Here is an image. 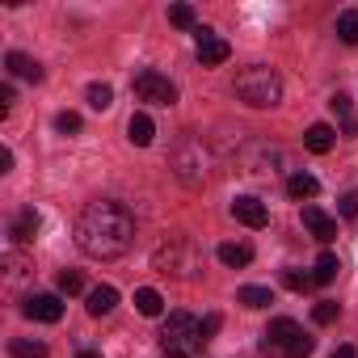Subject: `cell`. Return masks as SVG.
I'll use <instances>...</instances> for the list:
<instances>
[{
	"instance_id": "26",
	"label": "cell",
	"mask_w": 358,
	"mask_h": 358,
	"mask_svg": "<svg viewBox=\"0 0 358 358\" xmlns=\"http://www.w3.org/2000/svg\"><path fill=\"white\" fill-rule=\"evenodd\" d=\"M85 97H89V106H93V110H110V106H114V89H110V85H101V80H97V85H89V93H85Z\"/></svg>"
},
{
	"instance_id": "10",
	"label": "cell",
	"mask_w": 358,
	"mask_h": 358,
	"mask_svg": "<svg viewBox=\"0 0 358 358\" xmlns=\"http://www.w3.org/2000/svg\"><path fill=\"white\" fill-rule=\"evenodd\" d=\"M228 55H232V47H228L220 34H211V30H199V64H203V68H220Z\"/></svg>"
},
{
	"instance_id": "28",
	"label": "cell",
	"mask_w": 358,
	"mask_h": 358,
	"mask_svg": "<svg viewBox=\"0 0 358 358\" xmlns=\"http://www.w3.org/2000/svg\"><path fill=\"white\" fill-rule=\"evenodd\" d=\"M169 22H173L177 30H190V26H194V9H190V5H173V9H169Z\"/></svg>"
},
{
	"instance_id": "25",
	"label": "cell",
	"mask_w": 358,
	"mask_h": 358,
	"mask_svg": "<svg viewBox=\"0 0 358 358\" xmlns=\"http://www.w3.org/2000/svg\"><path fill=\"white\" fill-rule=\"evenodd\" d=\"M337 38H341V43H350V47H358V9L337 13Z\"/></svg>"
},
{
	"instance_id": "6",
	"label": "cell",
	"mask_w": 358,
	"mask_h": 358,
	"mask_svg": "<svg viewBox=\"0 0 358 358\" xmlns=\"http://www.w3.org/2000/svg\"><path fill=\"white\" fill-rule=\"evenodd\" d=\"M131 89H135V97H139V101H148V106H173V101H177L173 80H169V76H160V72H152V68H143V72L131 80Z\"/></svg>"
},
{
	"instance_id": "32",
	"label": "cell",
	"mask_w": 358,
	"mask_h": 358,
	"mask_svg": "<svg viewBox=\"0 0 358 358\" xmlns=\"http://www.w3.org/2000/svg\"><path fill=\"white\" fill-rule=\"evenodd\" d=\"M312 350H316V341H312L308 333H299V337H295V341L287 345V358H308Z\"/></svg>"
},
{
	"instance_id": "20",
	"label": "cell",
	"mask_w": 358,
	"mask_h": 358,
	"mask_svg": "<svg viewBox=\"0 0 358 358\" xmlns=\"http://www.w3.org/2000/svg\"><path fill=\"white\" fill-rule=\"evenodd\" d=\"M152 135H156V122H152L148 114H131V122H127V139H131L135 148H148Z\"/></svg>"
},
{
	"instance_id": "5",
	"label": "cell",
	"mask_w": 358,
	"mask_h": 358,
	"mask_svg": "<svg viewBox=\"0 0 358 358\" xmlns=\"http://www.w3.org/2000/svg\"><path fill=\"white\" fill-rule=\"evenodd\" d=\"M152 270L173 274V278H199L203 270V253L190 236H169L156 253H152Z\"/></svg>"
},
{
	"instance_id": "36",
	"label": "cell",
	"mask_w": 358,
	"mask_h": 358,
	"mask_svg": "<svg viewBox=\"0 0 358 358\" xmlns=\"http://www.w3.org/2000/svg\"><path fill=\"white\" fill-rule=\"evenodd\" d=\"M329 358H358V354H354V345H350V341H341V345H337Z\"/></svg>"
},
{
	"instance_id": "23",
	"label": "cell",
	"mask_w": 358,
	"mask_h": 358,
	"mask_svg": "<svg viewBox=\"0 0 358 358\" xmlns=\"http://www.w3.org/2000/svg\"><path fill=\"white\" fill-rule=\"evenodd\" d=\"M135 308H139V316H160V312H164V299H160V291L139 287V291H135Z\"/></svg>"
},
{
	"instance_id": "18",
	"label": "cell",
	"mask_w": 358,
	"mask_h": 358,
	"mask_svg": "<svg viewBox=\"0 0 358 358\" xmlns=\"http://www.w3.org/2000/svg\"><path fill=\"white\" fill-rule=\"evenodd\" d=\"M287 194H291L295 203H308V199L320 194V182H316L312 173H291V177H287Z\"/></svg>"
},
{
	"instance_id": "15",
	"label": "cell",
	"mask_w": 358,
	"mask_h": 358,
	"mask_svg": "<svg viewBox=\"0 0 358 358\" xmlns=\"http://www.w3.org/2000/svg\"><path fill=\"white\" fill-rule=\"evenodd\" d=\"M303 143H308V152L324 156V152H333V143H337V131H333L329 122H312V127L303 131Z\"/></svg>"
},
{
	"instance_id": "34",
	"label": "cell",
	"mask_w": 358,
	"mask_h": 358,
	"mask_svg": "<svg viewBox=\"0 0 358 358\" xmlns=\"http://www.w3.org/2000/svg\"><path fill=\"white\" fill-rule=\"evenodd\" d=\"M220 324H224V316H220V312H211V316L203 320V341H211V333H220Z\"/></svg>"
},
{
	"instance_id": "12",
	"label": "cell",
	"mask_w": 358,
	"mask_h": 358,
	"mask_svg": "<svg viewBox=\"0 0 358 358\" xmlns=\"http://www.w3.org/2000/svg\"><path fill=\"white\" fill-rule=\"evenodd\" d=\"M303 228H308L320 245H329V241L337 236V220H333V215H324L316 203H303Z\"/></svg>"
},
{
	"instance_id": "11",
	"label": "cell",
	"mask_w": 358,
	"mask_h": 358,
	"mask_svg": "<svg viewBox=\"0 0 358 358\" xmlns=\"http://www.w3.org/2000/svg\"><path fill=\"white\" fill-rule=\"evenodd\" d=\"M232 215H236V224H245V228H266V224H270L266 203H262V199H253V194L236 199V203H232Z\"/></svg>"
},
{
	"instance_id": "33",
	"label": "cell",
	"mask_w": 358,
	"mask_h": 358,
	"mask_svg": "<svg viewBox=\"0 0 358 358\" xmlns=\"http://www.w3.org/2000/svg\"><path fill=\"white\" fill-rule=\"evenodd\" d=\"M55 131H64V135H76V131H80V114H72V110H64V114L55 118Z\"/></svg>"
},
{
	"instance_id": "35",
	"label": "cell",
	"mask_w": 358,
	"mask_h": 358,
	"mask_svg": "<svg viewBox=\"0 0 358 358\" xmlns=\"http://www.w3.org/2000/svg\"><path fill=\"white\" fill-rule=\"evenodd\" d=\"M9 106H13V85L0 89V114H9Z\"/></svg>"
},
{
	"instance_id": "24",
	"label": "cell",
	"mask_w": 358,
	"mask_h": 358,
	"mask_svg": "<svg viewBox=\"0 0 358 358\" xmlns=\"http://www.w3.org/2000/svg\"><path fill=\"white\" fill-rule=\"evenodd\" d=\"M13 358H47V341H30V337H13L9 341Z\"/></svg>"
},
{
	"instance_id": "38",
	"label": "cell",
	"mask_w": 358,
	"mask_h": 358,
	"mask_svg": "<svg viewBox=\"0 0 358 358\" xmlns=\"http://www.w3.org/2000/svg\"><path fill=\"white\" fill-rule=\"evenodd\" d=\"M76 358H101V354H97V350H80Z\"/></svg>"
},
{
	"instance_id": "29",
	"label": "cell",
	"mask_w": 358,
	"mask_h": 358,
	"mask_svg": "<svg viewBox=\"0 0 358 358\" xmlns=\"http://www.w3.org/2000/svg\"><path fill=\"white\" fill-rule=\"evenodd\" d=\"M282 282H287V291H308V287H316L312 274H303V270H282Z\"/></svg>"
},
{
	"instance_id": "16",
	"label": "cell",
	"mask_w": 358,
	"mask_h": 358,
	"mask_svg": "<svg viewBox=\"0 0 358 358\" xmlns=\"http://www.w3.org/2000/svg\"><path fill=\"white\" fill-rule=\"evenodd\" d=\"M5 68H9V76H22V80H30V85L43 80V68H38L30 55H22V51H9V55H5Z\"/></svg>"
},
{
	"instance_id": "1",
	"label": "cell",
	"mask_w": 358,
	"mask_h": 358,
	"mask_svg": "<svg viewBox=\"0 0 358 358\" xmlns=\"http://www.w3.org/2000/svg\"><path fill=\"white\" fill-rule=\"evenodd\" d=\"M76 245H80L85 257H97V262L122 257L135 245V215H131V207H122L114 199L89 203L80 211V220H76Z\"/></svg>"
},
{
	"instance_id": "21",
	"label": "cell",
	"mask_w": 358,
	"mask_h": 358,
	"mask_svg": "<svg viewBox=\"0 0 358 358\" xmlns=\"http://www.w3.org/2000/svg\"><path fill=\"white\" fill-rule=\"evenodd\" d=\"M337 270H341V262H337L333 253H320V257H316V266H312V282H316V287H324V282H333V278H337Z\"/></svg>"
},
{
	"instance_id": "19",
	"label": "cell",
	"mask_w": 358,
	"mask_h": 358,
	"mask_svg": "<svg viewBox=\"0 0 358 358\" xmlns=\"http://www.w3.org/2000/svg\"><path fill=\"white\" fill-rule=\"evenodd\" d=\"M333 118H337V127H341V135H358V118H354V101L345 97V93H337L333 101Z\"/></svg>"
},
{
	"instance_id": "27",
	"label": "cell",
	"mask_w": 358,
	"mask_h": 358,
	"mask_svg": "<svg viewBox=\"0 0 358 358\" xmlns=\"http://www.w3.org/2000/svg\"><path fill=\"white\" fill-rule=\"evenodd\" d=\"M337 316H341V308H337L333 299H320V303L312 308V320H316V324H337Z\"/></svg>"
},
{
	"instance_id": "13",
	"label": "cell",
	"mask_w": 358,
	"mask_h": 358,
	"mask_svg": "<svg viewBox=\"0 0 358 358\" xmlns=\"http://www.w3.org/2000/svg\"><path fill=\"white\" fill-rule=\"evenodd\" d=\"M215 257H220L228 270H245V266L253 262V245H245V241H224V245L215 249Z\"/></svg>"
},
{
	"instance_id": "8",
	"label": "cell",
	"mask_w": 358,
	"mask_h": 358,
	"mask_svg": "<svg viewBox=\"0 0 358 358\" xmlns=\"http://www.w3.org/2000/svg\"><path fill=\"white\" fill-rule=\"evenodd\" d=\"M299 333H303V329H299L291 316H278V320H270V329L262 333V350H266V354H287V345H291Z\"/></svg>"
},
{
	"instance_id": "17",
	"label": "cell",
	"mask_w": 358,
	"mask_h": 358,
	"mask_svg": "<svg viewBox=\"0 0 358 358\" xmlns=\"http://www.w3.org/2000/svg\"><path fill=\"white\" fill-rule=\"evenodd\" d=\"M34 232H38V211H34V207L17 211V220L9 224V241H13V245H26V241H34Z\"/></svg>"
},
{
	"instance_id": "14",
	"label": "cell",
	"mask_w": 358,
	"mask_h": 358,
	"mask_svg": "<svg viewBox=\"0 0 358 358\" xmlns=\"http://www.w3.org/2000/svg\"><path fill=\"white\" fill-rule=\"evenodd\" d=\"M85 308H89V316H110V312L118 308V291H114L110 282H101V287H93V291L85 295Z\"/></svg>"
},
{
	"instance_id": "37",
	"label": "cell",
	"mask_w": 358,
	"mask_h": 358,
	"mask_svg": "<svg viewBox=\"0 0 358 358\" xmlns=\"http://www.w3.org/2000/svg\"><path fill=\"white\" fill-rule=\"evenodd\" d=\"M9 169H13V152L5 148V152H0V173H9Z\"/></svg>"
},
{
	"instance_id": "31",
	"label": "cell",
	"mask_w": 358,
	"mask_h": 358,
	"mask_svg": "<svg viewBox=\"0 0 358 358\" xmlns=\"http://www.w3.org/2000/svg\"><path fill=\"white\" fill-rule=\"evenodd\" d=\"M59 291H64V295H80V291H85V278H80L76 270H64V274H59Z\"/></svg>"
},
{
	"instance_id": "30",
	"label": "cell",
	"mask_w": 358,
	"mask_h": 358,
	"mask_svg": "<svg viewBox=\"0 0 358 358\" xmlns=\"http://www.w3.org/2000/svg\"><path fill=\"white\" fill-rule=\"evenodd\" d=\"M337 215H341V220H358V190H345V194L337 199Z\"/></svg>"
},
{
	"instance_id": "22",
	"label": "cell",
	"mask_w": 358,
	"mask_h": 358,
	"mask_svg": "<svg viewBox=\"0 0 358 358\" xmlns=\"http://www.w3.org/2000/svg\"><path fill=\"white\" fill-rule=\"evenodd\" d=\"M236 299H241L245 308H253V312H257V308H270V303H274V291H270V287H241V291H236Z\"/></svg>"
},
{
	"instance_id": "9",
	"label": "cell",
	"mask_w": 358,
	"mask_h": 358,
	"mask_svg": "<svg viewBox=\"0 0 358 358\" xmlns=\"http://www.w3.org/2000/svg\"><path fill=\"white\" fill-rule=\"evenodd\" d=\"M22 312H26L30 320H43V324H55V320L64 316V303H59V295H26V303H22Z\"/></svg>"
},
{
	"instance_id": "4",
	"label": "cell",
	"mask_w": 358,
	"mask_h": 358,
	"mask_svg": "<svg viewBox=\"0 0 358 358\" xmlns=\"http://www.w3.org/2000/svg\"><path fill=\"white\" fill-rule=\"evenodd\" d=\"M203 324L190 316V312H169L164 329H160V350L164 358H194L203 350Z\"/></svg>"
},
{
	"instance_id": "7",
	"label": "cell",
	"mask_w": 358,
	"mask_h": 358,
	"mask_svg": "<svg viewBox=\"0 0 358 358\" xmlns=\"http://www.w3.org/2000/svg\"><path fill=\"white\" fill-rule=\"evenodd\" d=\"M0 278H5V295H17L22 282L34 278V262H30L22 249H9L5 257H0Z\"/></svg>"
},
{
	"instance_id": "3",
	"label": "cell",
	"mask_w": 358,
	"mask_h": 358,
	"mask_svg": "<svg viewBox=\"0 0 358 358\" xmlns=\"http://www.w3.org/2000/svg\"><path fill=\"white\" fill-rule=\"evenodd\" d=\"M232 89H236V97H241L249 110H274V106L282 101V80H278V72L266 68V64L241 68Z\"/></svg>"
},
{
	"instance_id": "2",
	"label": "cell",
	"mask_w": 358,
	"mask_h": 358,
	"mask_svg": "<svg viewBox=\"0 0 358 358\" xmlns=\"http://www.w3.org/2000/svg\"><path fill=\"white\" fill-rule=\"evenodd\" d=\"M169 164H173V173H177V182H182V186L203 190L207 177H211V173H207V169H211V152H207L203 135H199V131H182V135H177V143H173Z\"/></svg>"
}]
</instances>
